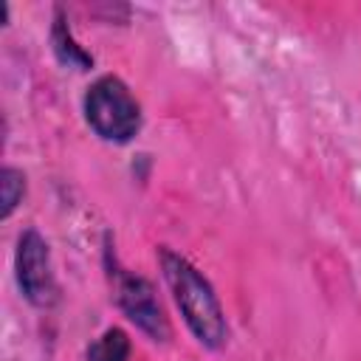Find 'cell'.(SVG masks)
<instances>
[{"label": "cell", "mask_w": 361, "mask_h": 361, "mask_svg": "<svg viewBox=\"0 0 361 361\" xmlns=\"http://www.w3.org/2000/svg\"><path fill=\"white\" fill-rule=\"evenodd\" d=\"M158 265L195 341L206 350H223L228 344V322L206 274L166 245H158Z\"/></svg>", "instance_id": "6da1fadb"}, {"label": "cell", "mask_w": 361, "mask_h": 361, "mask_svg": "<svg viewBox=\"0 0 361 361\" xmlns=\"http://www.w3.org/2000/svg\"><path fill=\"white\" fill-rule=\"evenodd\" d=\"M82 113L93 135L107 144H130L144 124V113L130 85L116 73H102L85 87Z\"/></svg>", "instance_id": "7a4b0ae2"}, {"label": "cell", "mask_w": 361, "mask_h": 361, "mask_svg": "<svg viewBox=\"0 0 361 361\" xmlns=\"http://www.w3.org/2000/svg\"><path fill=\"white\" fill-rule=\"evenodd\" d=\"M104 268H107V279H110V288H113V302L116 307L155 344H166L172 338V324L158 302V293H155V285L141 276V274H133L127 271L113 245H110V234H104Z\"/></svg>", "instance_id": "3957f363"}, {"label": "cell", "mask_w": 361, "mask_h": 361, "mask_svg": "<svg viewBox=\"0 0 361 361\" xmlns=\"http://www.w3.org/2000/svg\"><path fill=\"white\" fill-rule=\"evenodd\" d=\"M14 279L23 299L37 310H51L59 302V285L54 274L51 245L34 228H23L14 248Z\"/></svg>", "instance_id": "277c9868"}, {"label": "cell", "mask_w": 361, "mask_h": 361, "mask_svg": "<svg viewBox=\"0 0 361 361\" xmlns=\"http://www.w3.org/2000/svg\"><path fill=\"white\" fill-rule=\"evenodd\" d=\"M48 39H51V51H54V56L59 59V65L73 68V71H90V68L96 65L93 54H87V51L76 42V37H73V31H71V25H68V17H65V11H62L59 6L54 8V23H51Z\"/></svg>", "instance_id": "5b68a950"}, {"label": "cell", "mask_w": 361, "mask_h": 361, "mask_svg": "<svg viewBox=\"0 0 361 361\" xmlns=\"http://www.w3.org/2000/svg\"><path fill=\"white\" fill-rule=\"evenodd\" d=\"M130 336L121 327H107L99 338H93L85 350L87 361H127L130 358Z\"/></svg>", "instance_id": "8992f818"}, {"label": "cell", "mask_w": 361, "mask_h": 361, "mask_svg": "<svg viewBox=\"0 0 361 361\" xmlns=\"http://www.w3.org/2000/svg\"><path fill=\"white\" fill-rule=\"evenodd\" d=\"M25 197V172L6 164L0 169V220H8Z\"/></svg>", "instance_id": "52a82bcc"}]
</instances>
